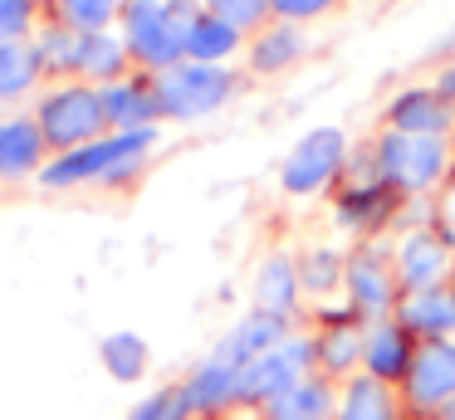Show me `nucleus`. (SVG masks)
<instances>
[{
	"label": "nucleus",
	"instance_id": "obj_1",
	"mask_svg": "<svg viewBox=\"0 0 455 420\" xmlns=\"http://www.w3.org/2000/svg\"><path fill=\"white\" fill-rule=\"evenodd\" d=\"M196 15H201V0H128L123 44L138 64L167 74L187 59V29Z\"/></svg>",
	"mask_w": 455,
	"mask_h": 420
},
{
	"label": "nucleus",
	"instance_id": "obj_2",
	"mask_svg": "<svg viewBox=\"0 0 455 420\" xmlns=\"http://www.w3.org/2000/svg\"><path fill=\"white\" fill-rule=\"evenodd\" d=\"M157 147V127H132V132H108L89 147H74L64 156H50L40 171L44 191H64V186H84V181H118V176L138 171L142 156Z\"/></svg>",
	"mask_w": 455,
	"mask_h": 420
},
{
	"label": "nucleus",
	"instance_id": "obj_3",
	"mask_svg": "<svg viewBox=\"0 0 455 420\" xmlns=\"http://www.w3.org/2000/svg\"><path fill=\"white\" fill-rule=\"evenodd\" d=\"M35 123H40L44 142H50L54 156L74 152V147H89L99 137H108V113H103V93L84 78H69V83H54L50 93L35 107Z\"/></svg>",
	"mask_w": 455,
	"mask_h": 420
},
{
	"label": "nucleus",
	"instance_id": "obj_4",
	"mask_svg": "<svg viewBox=\"0 0 455 420\" xmlns=\"http://www.w3.org/2000/svg\"><path fill=\"white\" fill-rule=\"evenodd\" d=\"M157 88V107L162 117H177V123H191V117H206L235 93V74L226 64H191L181 59L177 68L152 78Z\"/></svg>",
	"mask_w": 455,
	"mask_h": 420
},
{
	"label": "nucleus",
	"instance_id": "obj_5",
	"mask_svg": "<svg viewBox=\"0 0 455 420\" xmlns=\"http://www.w3.org/2000/svg\"><path fill=\"white\" fill-rule=\"evenodd\" d=\"M377 171L402 191H426L441 181L445 171V137H426V132H382L377 142Z\"/></svg>",
	"mask_w": 455,
	"mask_h": 420
},
{
	"label": "nucleus",
	"instance_id": "obj_6",
	"mask_svg": "<svg viewBox=\"0 0 455 420\" xmlns=\"http://www.w3.org/2000/svg\"><path fill=\"white\" fill-rule=\"evenodd\" d=\"M343 156H347L343 127H333V123L308 127V132L294 142V152L284 156V166H279V186H284L289 195H314V191H323V186L338 176Z\"/></svg>",
	"mask_w": 455,
	"mask_h": 420
},
{
	"label": "nucleus",
	"instance_id": "obj_7",
	"mask_svg": "<svg viewBox=\"0 0 455 420\" xmlns=\"http://www.w3.org/2000/svg\"><path fill=\"white\" fill-rule=\"evenodd\" d=\"M308 361H314V347H308L304 337L279 342L275 352H265V357H255L250 367H240V400H275V396H284L289 386L304 381Z\"/></svg>",
	"mask_w": 455,
	"mask_h": 420
},
{
	"label": "nucleus",
	"instance_id": "obj_8",
	"mask_svg": "<svg viewBox=\"0 0 455 420\" xmlns=\"http://www.w3.org/2000/svg\"><path fill=\"white\" fill-rule=\"evenodd\" d=\"M50 142H44L40 123L25 113L0 117V181H30V176L44 171L50 162Z\"/></svg>",
	"mask_w": 455,
	"mask_h": 420
},
{
	"label": "nucleus",
	"instance_id": "obj_9",
	"mask_svg": "<svg viewBox=\"0 0 455 420\" xmlns=\"http://www.w3.org/2000/svg\"><path fill=\"white\" fill-rule=\"evenodd\" d=\"M279 342H289V318H275V313H250V318H240L235 328L220 337V347L211 352V357L240 371V367H250L255 357L275 352Z\"/></svg>",
	"mask_w": 455,
	"mask_h": 420
},
{
	"label": "nucleus",
	"instance_id": "obj_10",
	"mask_svg": "<svg viewBox=\"0 0 455 420\" xmlns=\"http://www.w3.org/2000/svg\"><path fill=\"white\" fill-rule=\"evenodd\" d=\"M103 113H108L113 132H132V127H152L162 117L157 107V88L148 78H118V83H103Z\"/></svg>",
	"mask_w": 455,
	"mask_h": 420
},
{
	"label": "nucleus",
	"instance_id": "obj_11",
	"mask_svg": "<svg viewBox=\"0 0 455 420\" xmlns=\"http://www.w3.org/2000/svg\"><path fill=\"white\" fill-rule=\"evenodd\" d=\"M396 132H426V137H445L451 127V98L441 88H406V93L392 98L387 107Z\"/></svg>",
	"mask_w": 455,
	"mask_h": 420
},
{
	"label": "nucleus",
	"instance_id": "obj_12",
	"mask_svg": "<svg viewBox=\"0 0 455 420\" xmlns=\"http://www.w3.org/2000/svg\"><path fill=\"white\" fill-rule=\"evenodd\" d=\"M128 44H123V35H113V29H99V35H79V54H74V74L84 78V83L103 88V83H118L123 68H128Z\"/></svg>",
	"mask_w": 455,
	"mask_h": 420
},
{
	"label": "nucleus",
	"instance_id": "obj_13",
	"mask_svg": "<svg viewBox=\"0 0 455 420\" xmlns=\"http://www.w3.org/2000/svg\"><path fill=\"white\" fill-rule=\"evenodd\" d=\"M411 396L421 406H441L455 396V347L451 342H426L411 361Z\"/></svg>",
	"mask_w": 455,
	"mask_h": 420
},
{
	"label": "nucleus",
	"instance_id": "obj_14",
	"mask_svg": "<svg viewBox=\"0 0 455 420\" xmlns=\"http://www.w3.org/2000/svg\"><path fill=\"white\" fill-rule=\"evenodd\" d=\"M445 240L431 230H416L402 240V250H396V269H402V283L406 289H435L445 273Z\"/></svg>",
	"mask_w": 455,
	"mask_h": 420
},
{
	"label": "nucleus",
	"instance_id": "obj_15",
	"mask_svg": "<svg viewBox=\"0 0 455 420\" xmlns=\"http://www.w3.org/2000/svg\"><path fill=\"white\" fill-rule=\"evenodd\" d=\"M299 289H304V279H299V269H294V259H289V254H269V259L255 269V303H259V313L289 318Z\"/></svg>",
	"mask_w": 455,
	"mask_h": 420
},
{
	"label": "nucleus",
	"instance_id": "obj_16",
	"mask_svg": "<svg viewBox=\"0 0 455 420\" xmlns=\"http://www.w3.org/2000/svg\"><path fill=\"white\" fill-rule=\"evenodd\" d=\"M181 396H187L191 410H216V406H226V400H240V371L211 357V361H201V367L187 376Z\"/></svg>",
	"mask_w": 455,
	"mask_h": 420
},
{
	"label": "nucleus",
	"instance_id": "obj_17",
	"mask_svg": "<svg viewBox=\"0 0 455 420\" xmlns=\"http://www.w3.org/2000/svg\"><path fill=\"white\" fill-rule=\"evenodd\" d=\"M44 78L40 49L35 39H15V44H0V103H15L25 98L35 83Z\"/></svg>",
	"mask_w": 455,
	"mask_h": 420
},
{
	"label": "nucleus",
	"instance_id": "obj_18",
	"mask_svg": "<svg viewBox=\"0 0 455 420\" xmlns=\"http://www.w3.org/2000/svg\"><path fill=\"white\" fill-rule=\"evenodd\" d=\"M402 322L416 332H431L435 342H441V332L455 328V293L445 289H411L402 303Z\"/></svg>",
	"mask_w": 455,
	"mask_h": 420
},
{
	"label": "nucleus",
	"instance_id": "obj_19",
	"mask_svg": "<svg viewBox=\"0 0 455 420\" xmlns=\"http://www.w3.org/2000/svg\"><path fill=\"white\" fill-rule=\"evenodd\" d=\"M347 289H353V303L363 313H382V308H392V298H396L392 273H387V264L372 259V254H357V259L347 264Z\"/></svg>",
	"mask_w": 455,
	"mask_h": 420
},
{
	"label": "nucleus",
	"instance_id": "obj_20",
	"mask_svg": "<svg viewBox=\"0 0 455 420\" xmlns=\"http://www.w3.org/2000/svg\"><path fill=\"white\" fill-rule=\"evenodd\" d=\"M235 49H240V29H230L226 20L206 15V10L191 20V29H187V59L191 64H226Z\"/></svg>",
	"mask_w": 455,
	"mask_h": 420
},
{
	"label": "nucleus",
	"instance_id": "obj_21",
	"mask_svg": "<svg viewBox=\"0 0 455 420\" xmlns=\"http://www.w3.org/2000/svg\"><path fill=\"white\" fill-rule=\"evenodd\" d=\"M99 361L108 367V376L113 381H138L142 371H148V361H152V352H148V342L138 337V332H108V337L99 342Z\"/></svg>",
	"mask_w": 455,
	"mask_h": 420
},
{
	"label": "nucleus",
	"instance_id": "obj_22",
	"mask_svg": "<svg viewBox=\"0 0 455 420\" xmlns=\"http://www.w3.org/2000/svg\"><path fill=\"white\" fill-rule=\"evenodd\" d=\"M60 25H69L74 35H99V29H108L113 20H123V10H128V0H50Z\"/></svg>",
	"mask_w": 455,
	"mask_h": 420
},
{
	"label": "nucleus",
	"instance_id": "obj_23",
	"mask_svg": "<svg viewBox=\"0 0 455 420\" xmlns=\"http://www.w3.org/2000/svg\"><path fill=\"white\" fill-rule=\"evenodd\" d=\"M328 416H333V396L318 381H299L284 396L269 400V420H328Z\"/></svg>",
	"mask_w": 455,
	"mask_h": 420
},
{
	"label": "nucleus",
	"instance_id": "obj_24",
	"mask_svg": "<svg viewBox=\"0 0 455 420\" xmlns=\"http://www.w3.org/2000/svg\"><path fill=\"white\" fill-rule=\"evenodd\" d=\"M299 49H304L299 29L279 20V25H269L265 35L250 44V68H255V74H279L284 64H294V59H299Z\"/></svg>",
	"mask_w": 455,
	"mask_h": 420
},
{
	"label": "nucleus",
	"instance_id": "obj_25",
	"mask_svg": "<svg viewBox=\"0 0 455 420\" xmlns=\"http://www.w3.org/2000/svg\"><path fill=\"white\" fill-rule=\"evenodd\" d=\"M367 367H372V376H396V371L406 367V337L402 328H392V322H377L372 332H367Z\"/></svg>",
	"mask_w": 455,
	"mask_h": 420
},
{
	"label": "nucleus",
	"instance_id": "obj_26",
	"mask_svg": "<svg viewBox=\"0 0 455 420\" xmlns=\"http://www.w3.org/2000/svg\"><path fill=\"white\" fill-rule=\"evenodd\" d=\"M35 49H40V64H44V74H74V54H79V35H74L69 25H60V20H50V25H40V35H35Z\"/></svg>",
	"mask_w": 455,
	"mask_h": 420
},
{
	"label": "nucleus",
	"instance_id": "obj_27",
	"mask_svg": "<svg viewBox=\"0 0 455 420\" xmlns=\"http://www.w3.org/2000/svg\"><path fill=\"white\" fill-rule=\"evenodd\" d=\"M338 420H392V400H387L382 381L377 376H363L347 386V400L338 410Z\"/></svg>",
	"mask_w": 455,
	"mask_h": 420
},
{
	"label": "nucleus",
	"instance_id": "obj_28",
	"mask_svg": "<svg viewBox=\"0 0 455 420\" xmlns=\"http://www.w3.org/2000/svg\"><path fill=\"white\" fill-rule=\"evenodd\" d=\"M201 10L216 15V20H226L230 29H259L265 15H275L269 0H201Z\"/></svg>",
	"mask_w": 455,
	"mask_h": 420
},
{
	"label": "nucleus",
	"instance_id": "obj_29",
	"mask_svg": "<svg viewBox=\"0 0 455 420\" xmlns=\"http://www.w3.org/2000/svg\"><path fill=\"white\" fill-rule=\"evenodd\" d=\"M35 20H40V0H0V44L30 39Z\"/></svg>",
	"mask_w": 455,
	"mask_h": 420
},
{
	"label": "nucleus",
	"instance_id": "obj_30",
	"mask_svg": "<svg viewBox=\"0 0 455 420\" xmlns=\"http://www.w3.org/2000/svg\"><path fill=\"white\" fill-rule=\"evenodd\" d=\"M363 352H367V337H363L357 328H333V332L323 337V361H328L333 371L353 367V361L363 357Z\"/></svg>",
	"mask_w": 455,
	"mask_h": 420
},
{
	"label": "nucleus",
	"instance_id": "obj_31",
	"mask_svg": "<svg viewBox=\"0 0 455 420\" xmlns=\"http://www.w3.org/2000/svg\"><path fill=\"white\" fill-rule=\"evenodd\" d=\"M187 396H181V386L172 391H157V396H148L142 406H132L128 420H187Z\"/></svg>",
	"mask_w": 455,
	"mask_h": 420
},
{
	"label": "nucleus",
	"instance_id": "obj_32",
	"mask_svg": "<svg viewBox=\"0 0 455 420\" xmlns=\"http://www.w3.org/2000/svg\"><path fill=\"white\" fill-rule=\"evenodd\" d=\"M333 283H338V259L333 254H314V259H308V273H304V289L328 293Z\"/></svg>",
	"mask_w": 455,
	"mask_h": 420
},
{
	"label": "nucleus",
	"instance_id": "obj_33",
	"mask_svg": "<svg viewBox=\"0 0 455 420\" xmlns=\"http://www.w3.org/2000/svg\"><path fill=\"white\" fill-rule=\"evenodd\" d=\"M275 5V15L284 20V25H299V20H308V15H323L333 0H269Z\"/></svg>",
	"mask_w": 455,
	"mask_h": 420
},
{
	"label": "nucleus",
	"instance_id": "obj_34",
	"mask_svg": "<svg viewBox=\"0 0 455 420\" xmlns=\"http://www.w3.org/2000/svg\"><path fill=\"white\" fill-rule=\"evenodd\" d=\"M435 88H441L445 98H455V68H441V78H435Z\"/></svg>",
	"mask_w": 455,
	"mask_h": 420
},
{
	"label": "nucleus",
	"instance_id": "obj_35",
	"mask_svg": "<svg viewBox=\"0 0 455 420\" xmlns=\"http://www.w3.org/2000/svg\"><path fill=\"white\" fill-rule=\"evenodd\" d=\"M445 215H451V225H455V186H451V195H445Z\"/></svg>",
	"mask_w": 455,
	"mask_h": 420
},
{
	"label": "nucleus",
	"instance_id": "obj_36",
	"mask_svg": "<svg viewBox=\"0 0 455 420\" xmlns=\"http://www.w3.org/2000/svg\"><path fill=\"white\" fill-rule=\"evenodd\" d=\"M445 420H455V400H451V406H445Z\"/></svg>",
	"mask_w": 455,
	"mask_h": 420
}]
</instances>
